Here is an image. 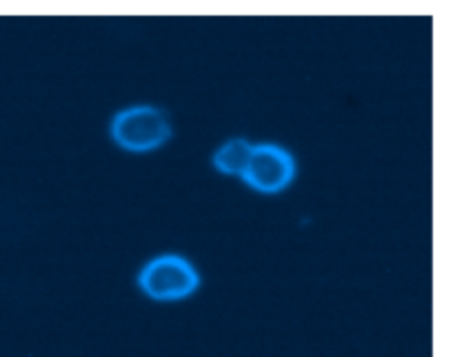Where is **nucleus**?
I'll return each instance as SVG.
<instances>
[{
	"mask_svg": "<svg viewBox=\"0 0 455 357\" xmlns=\"http://www.w3.org/2000/svg\"><path fill=\"white\" fill-rule=\"evenodd\" d=\"M200 287V275L187 258L163 253L147 262L138 274V289L154 302H180L194 296Z\"/></svg>",
	"mask_w": 455,
	"mask_h": 357,
	"instance_id": "obj_2",
	"label": "nucleus"
},
{
	"mask_svg": "<svg viewBox=\"0 0 455 357\" xmlns=\"http://www.w3.org/2000/svg\"><path fill=\"white\" fill-rule=\"evenodd\" d=\"M253 145L244 138H231L225 145H220L213 154V167L216 171L225 173V176L243 178L244 169H247L249 158H251Z\"/></svg>",
	"mask_w": 455,
	"mask_h": 357,
	"instance_id": "obj_4",
	"label": "nucleus"
},
{
	"mask_svg": "<svg viewBox=\"0 0 455 357\" xmlns=\"http://www.w3.org/2000/svg\"><path fill=\"white\" fill-rule=\"evenodd\" d=\"M109 136L120 149L147 154L167 145L173 136V124L167 111L154 105H133L111 118Z\"/></svg>",
	"mask_w": 455,
	"mask_h": 357,
	"instance_id": "obj_1",
	"label": "nucleus"
},
{
	"mask_svg": "<svg viewBox=\"0 0 455 357\" xmlns=\"http://www.w3.org/2000/svg\"><path fill=\"white\" fill-rule=\"evenodd\" d=\"M296 173L298 163L291 151L284 149L283 145L262 142V145H253L243 180L258 194L275 195L296 180Z\"/></svg>",
	"mask_w": 455,
	"mask_h": 357,
	"instance_id": "obj_3",
	"label": "nucleus"
}]
</instances>
